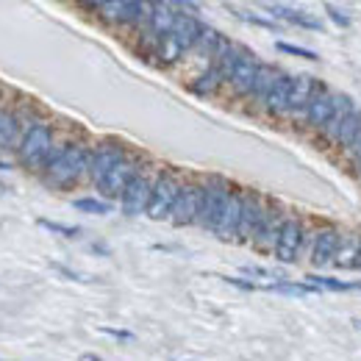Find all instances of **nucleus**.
<instances>
[{"instance_id":"nucleus-12","label":"nucleus","mask_w":361,"mask_h":361,"mask_svg":"<svg viewBox=\"0 0 361 361\" xmlns=\"http://www.w3.org/2000/svg\"><path fill=\"white\" fill-rule=\"evenodd\" d=\"M242 203H245V192H242V189H231L226 206H223V212H220L214 228H212V233H214L217 239H223V242L236 239V233H239V220H242Z\"/></svg>"},{"instance_id":"nucleus-37","label":"nucleus","mask_w":361,"mask_h":361,"mask_svg":"<svg viewBox=\"0 0 361 361\" xmlns=\"http://www.w3.org/2000/svg\"><path fill=\"white\" fill-rule=\"evenodd\" d=\"M173 6H180L183 11H192V14H200V3L197 0H170Z\"/></svg>"},{"instance_id":"nucleus-40","label":"nucleus","mask_w":361,"mask_h":361,"mask_svg":"<svg viewBox=\"0 0 361 361\" xmlns=\"http://www.w3.org/2000/svg\"><path fill=\"white\" fill-rule=\"evenodd\" d=\"M348 150H350V156H353L356 161H361V139H359V142H353V145H350Z\"/></svg>"},{"instance_id":"nucleus-29","label":"nucleus","mask_w":361,"mask_h":361,"mask_svg":"<svg viewBox=\"0 0 361 361\" xmlns=\"http://www.w3.org/2000/svg\"><path fill=\"white\" fill-rule=\"evenodd\" d=\"M220 31H214L212 25H200V34H197V39H195V53H200V56H206V59H212V53H214V47L220 45Z\"/></svg>"},{"instance_id":"nucleus-38","label":"nucleus","mask_w":361,"mask_h":361,"mask_svg":"<svg viewBox=\"0 0 361 361\" xmlns=\"http://www.w3.org/2000/svg\"><path fill=\"white\" fill-rule=\"evenodd\" d=\"M103 334H109V336H114V339H134V334H128V331H117V328H100Z\"/></svg>"},{"instance_id":"nucleus-17","label":"nucleus","mask_w":361,"mask_h":361,"mask_svg":"<svg viewBox=\"0 0 361 361\" xmlns=\"http://www.w3.org/2000/svg\"><path fill=\"white\" fill-rule=\"evenodd\" d=\"M317 90V81L309 75H298L292 78V90H289V100H286V114L289 117H300L306 114V106L312 100V94Z\"/></svg>"},{"instance_id":"nucleus-7","label":"nucleus","mask_w":361,"mask_h":361,"mask_svg":"<svg viewBox=\"0 0 361 361\" xmlns=\"http://www.w3.org/2000/svg\"><path fill=\"white\" fill-rule=\"evenodd\" d=\"M150 192H153V176L145 173V167L136 173V178L126 186L123 197H120V209L126 217H142L147 214V203H150Z\"/></svg>"},{"instance_id":"nucleus-3","label":"nucleus","mask_w":361,"mask_h":361,"mask_svg":"<svg viewBox=\"0 0 361 361\" xmlns=\"http://www.w3.org/2000/svg\"><path fill=\"white\" fill-rule=\"evenodd\" d=\"M153 0H106L97 8V17L106 25H128L134 31H145L150 25Z\"/></svg>"},{"instance_id":"nucleus-16","label":"nucleus","mask_w":361,"mask_h":361,"mask_svg":"<svg viewBox=\"0 0 361 361\" xmlns=\"http://www.w3.org/2000/svg\"><path fill=\"white\" fill-rule=\"evenodd\" d=\"M176 17H178V11H176V6H173V3L153 0V14H150V25L145 28V34H150V37L159 42L161 37H167V34L173 31Z\"/></svg>"},{"instance_id":"nucleus-10","label":"nucleus","mask_w":361,"mask_h":361,"mask_svg":"<svg viewBox=\"0 0 361 361\" xmlns=\"http://www.w3.org/2000/svg\"><path fill=\"white\" fill-rule=\"evenodd\" d=\"M303 236H306V228L298 217H286L283 228H281V236L275 242V259L281 264H292L298 262L300 256V247H303Z\"/></svg>"},{"instance_id":"nucleus-45","label":"nucleus","mask_w":361,"mask_h":361,"mask_svg":"<svg viewBox=\"0 0 361 361\" xmlns=\"http://www.w3.org/2000/svg\"><path fill=\"white\" fill-rule=\"evenodd\" d=\"M359 170H361V161H359Z\"/></svg>"},{"instance_id":"nucleus-23","label":"nucleus","mask_w":361,"mask_h":361,"mask_svg":"<svg viewBox=\"0 0 361 361\" xmlns=\"http://www.w3.org/2000/svg\"><path fill=\"white\" fill-rule=\"evenodd\" d=\"M223 84H226L223 70H220L214 61H209V70H206V73H200V75L189 84V90L195 92V94H200V97H209V94H214V92L220 90Z\"/></svg>"},{"instance_id":"nucleus-39","label":"nucleus","mask_w":361,"mask_h":361,"mask_svg":"<svg viewBox=\"0 0 361 361\" xmlns=\"http://www.w3.org/2000/svg\"><path fill=\"white\" fill-rule=\"evenodd\" d=\"M78 3H81L84 8H92V11H97V8H100L106 0H78Z\"/></svg>"},{"instance_id":"nucleus-9","label":"nucleus","mask_w":361,"mask_h":361,"mask_svg":"<svg viewBox=\"0 0 361 361\" xmlns=\"http://www.w3.org/2000/svg\"><path fill=\"white\" fill-rule=\"evenodd\" d=\"M267 209L270 203L259 195V192H245V203H242V220H239V242H253V236L259 233V228L267 220Z\"/></svg>"},{"instance_id":"nucleus-42","label":"nucleus","mask_w":361,"mask_h":361,"mask_svg":"<svg viewBox=\"0 0 361 361\" xmlns=\"http://www.w3.org/2000/svg\"><path fill=\"white\" fill-rule=\"evenodd\" d=\"M0 170H8V164H3V161H0Z\"/></svg>"},{"instance_id":"nucleus-31","label":"nucleus","mask_w":361,"mask_h":361,"mask_svg":"<svg viewBox=\"0 0 361 361\" xmlns=\"http://www.w3.org/2000/svg\"><path fill=\"white\" fill-rule=\"evenodd\" d=\"M73 206L78 209V212H84V214H111V200H97V197H75L73 200Z\"/></svg>"},{"instance_id":"nucleus-33","label":"nucleus","mask_w":361,"mask_h":361,"mask_svg":"<svg viewBox=\"0 0 361 361\" xmlns=\"http://www.w3.org/2000/svg\"><path fill=\"white\" fill-rule=\"evenodd\" d=\"M275 47H278L281 53H289V56H298V59H309V61H317V59H319L314 50H309V47L289 45V42H275Z\"/></svg>"},{"instance_id":"nucleus-26","label":"nucleus","mask_w":361,"mask_h":361,"mask_svg":"<svg viewBox=\"0 0 361 361\" xmlns=\"http://www.w3.org/2000/svg\"><path fill=\"white\" fill-rule=\"evenodd\" d=\"M183 53H186V47L180 45L178 37H176L173 31H170L167 37H161V39L156 42V50H153L156 61H159V64H164V67H167V64H176Z\"/></svg>"},{"instance_id":"nucleus-44","label":"nucleus","mask_w":361,"mask_h":361,"mask_svg":"<svg viewBox=\"0 0 361 361\" xmlns=\"http://www.w3.org/2000/svg\"><path fill=\"white\" fill-rule=\"evenodd\" d=\"M359 264H361V247H359Z\"/></svg>"},{"instance_id":"nucleus-14","label":"nucleus","mask_w":361,"mask_h":361,"mask_svg":"<svg viewBox=\"0 0 361 361\" xmlns=\"http://www.w3.org/2000/svg\"><path fill=\"white\" fill-rule=\"evenodd\" d=\"M331 114H334V92L317 87L314 94H312V100H309V106H306V114H303L306 123H309V128L322 131L325 123L331 120Z\"/></svg>"},{"instance_id":"nucleus-27","label":"nucleus","mask_w":361,"mask_h":361,"mask_svg":"<svg viewBox=\"0 0 361 361\" xmlns=\"http://www.w3.org/2000/svg\"><path fill=\"white\" fill-rule=\"evenodd\" d=\"M359 247H361V236H348V239H342L339 242V247H336V256H334V267H339V270H348V267H356L359 264Z\"/></svg>"},{"instance_id":"nucleus-21","label":"nucleus","mask_w":361,"mask_h":361,"mask_svg":"<svg viewBox=\"0 0 361 361\" xmlns=\"http://www.w3.org/2000/svg\"><path fill=\"white\" fill-rule=\"evenodd\" d=\"M289 90H292V78L289 75H283L281 73V78L275 81V87L270 90V94L264 97V111L272 114V117H281V114H286V100H289Z\"/></svg>"},{"instance_id":"nucleus-22","label":"nucleus","mask_w":361,"mask_h":361,"mask_svg":"<svg viewBox=\"0 0 361 361\" xmlns=\"http://www.w3.org/2000/svg\"><path fill=\"white\" fill-rule=\"evenodd\" d=\"M200 20L192 14V11H178V17H176V25H173V34L178 37V42L186 50H192L195 47V39H197V34H200Z\"/></svg>"},{"instance_id":"nucleus-34","label":"nucleus","mask_w":361,"mask_h":361,"mask_svg":"<svg viewBox=\"0 0 361 361\" xmlns=\"http://www.w3.org/2000/svg\"><path fill=\"white\" fill-rule=\"evenodd\" d=\"M325 14H328V20H331L334 25H339V28H348V25H350V14L342 11V8H336L334 3H325Z\"/></svg>"},{"instance_id":"nucleus-36","label":"nucleus","mask_w":361,"mask_h":361,"mask_svg":"<svg viewBox=\"0 0 361 361\" xmlns=\"http://www.w3.org/2000/svg\"><path fill=\"white\" fill-rule=\"evenodd\" d=\"M247 275H256V278H270V281H281L283 278V272L278 270H264V267H245Z\"/></svg>"},{"instance_id":"nucleus-32","label":"nucleus","mask_w":361,"mask_h":361,"mask_svg":"<svg viewBox=\"0 0 361 361\" xmlns=\"http://www.w3.org/2000/svg\"><path fill=\"white\" fill-rule=\"evenodd\" d=\"M39 226L50 231V233H59L64 239H78L81 236V228L78 226H64V223H53V220H39Z\"/></svg>"},{"instance_id":"nucleus-13","label":"nucleus","mask_w":361,"mask_h":361,"mask_svg":"<svg viewBox=\"0 0 361 361\" xmlns=\"http://www.w3.org/2000/svg\"><path fill=\"white\" fill-rule=\"evenodd\" d=\"M256 73H259V61L250 56V53H239V61H236V67L231 70V75H228V87L231 92L236 94V97H247L250 90H253V81H256Z\"/></svg>"},{"instance_id":"nucleus-30","label":"nucleus","mask_w":361,"mask_h":361,"mask_svg":"<svg viewBox=\"0 0 361 361\" xmlns=\"http://www.w3.org/2000/svg\"><path fill=\"white\" fill-rule=\"evenodd\" d=\"M309 283H314L317 289H331V292H350V289H361V283H350V281H336L328 275H306Z\"/></svg>"},{"instance_id":"nucleus-28","label":"nucleus","mask_w":361,"mask_h":361,"mask_svg":"<svg viewBox=\"0 0 361 361\" xmlns=\"http://www.w3.org/2000/svg\"><path fill=\"white\" fill-rule=\"evenodd\" d=\"M361 139V109H350V114L345 117V123H342V128H339V136H336V145L339 147H350L353 142H359Z\"/></svg>"},{"instance_id":"nucleus-25","label":"nucleus","mask_w":361,"mask_h":361,"mask_svg":"<svg viewBox=\"0 0 361 361\" xmlns=\"http://www.w3.org/2000/svg\"><path fill=\"white\" fill-rule=\"evenodd\" d=\"M281 78V70L272 67V64H259V73H256V81H253V90H250V100L256 103H264V97L270 94V90L275 87V81Z\"/></svg>"},{"instance_id":"nucleus-4","label":"nucleus","mask_w":361,"mask_h":361,"mask_svg":"<svg viewBox=\"0 0 361 361\" xmlns=\"http://www.w3.org/2000/svg\"><path fill=\"white\" fill-rule=\"evenodd\" d=\"M180 178L176 170H161L156 178H153V192H150V203H147V217L150 220H170L173 214V206H176V197L180 192Z\"/></svg>"},{"instance_id":"nucleus-18","label":"nucleus","mask_w":361,"mask_h":361,"mask_svg":"<svg viewBox=\"0 0 361 361\" xmlns=\"http://www.w3.org/2000/svg\"><path fill=\"white\" fill-rule=\"evenodd\" d=\"M339 242H342V236H339V231H336V228H322V231H317L314 247H312V264H314V267H325V264H331V262H334V256H336Z\"/></svg>"},{"instance_id":"nucleus-8","label":"nucleus","mask_w":361,"mask_h":361,"mask_svg":"<svg viewBox=\"0 0 361 361\" xmlns=\"http://www.w3.org/2000/svg\"><path fill=\"white\" fill-rule=\"evenodd\" d=\"M200 200H203V183L183 180L178 197H176V206H173V214H170V223L178 228L195 226L197 212H200Z\"/></svg>"},{"instance_id":"nucleus-20","label":"nucleus","mask_w":361,"mask_h":361,"mask_svg":"<svg viewBox=\"0 0 361 361\" xmlns=\"http://www.w3.org/2000/svg\"><path fill=\"white\" fill-rule=\"evenodd\" d=\"M267 11L272 17L289 23V25H298V28H306V31H322V23L309 11H298V8H289V6H267Z\"/></svg>"},{"instance_id":"nucleus-24","label":"nucleus","mask_w":361,"mask_h":361,"mask_svg":"<svg viewBox=\"0 0 361 361\" xmlns=\"http://www.w3.org/2000/svg\"><path fill=\"white\" fill-rule=\"evenodd\" d=\"M350 109H353V100L348 97V94H334V114H331V120L325 123V139H331L334 145H336V136H339V128H342V123H345V117L350 114Z\"/></svg>"},{"instance_id":"nucleus-35","label":"nucleus","mask_w":361,"mask_h":361,"mask_svg":"<svg viewBox=\"0 0 361 361\" xmlns=\"http://www.w3.org/2000/svg\"><path fill=\"white\" fill-rule=\"evenodd\" d=\"M239 20H245V23H253V25H262V28H275V23L272 20H264V17H253V14H247V11H233Z\"/></svg>"},{"instance_id":"nucleus-6","label":"nucleus","mask_w":361,"mask_h":361,"mask_svg":"<svg viewBox=\"0 0 361 361\" xmlns=\"http://www.w3.org/2000/svg\"><path fill=\"white\" fill-rule=\"evenodd\" d=\"M142 170V161H139V156L134 153H126L111 170H109V176L100 180V192L109 197V200H120L123 197V192H126V186L136 178V173Z\"/></svg>"},{"instance_id":"nucleus-1","label":"nucleus","mask_w":361,"mask_h":361,"mask_svg":"<svg viewBox=\"0 0 361 361\" xmlns=\"http://www.w3.org/2000/svg\"><path fill=\"white\" fill-rule=\"evenodd\" d=\"M90 153L92 147L84 142H64L53 150L47 159L42 180L53 189H70L90 173Z\"/></svg>"},{"instance_id":"nucleus-5","label":"nucleus","mask_w":361,"mask_h":361,"mask_svg":"<svg viewBox=\"0 0 361 361\" xmlns=\"http://www.w3.org/2000/svg\"><path fill=\"white\" fill-rule=\"evenodd\" d=\"M231 183L223 176H209L203 180V200H200V212H197V220L195 226H200L203 231H212L223 206H226L228 195H231Z\"/></svg>"},{"instance_id":"nucleus-41","label":"nucleus","mask_w":361,"mask_h":361,"mask_svg":"<svg viewBox=\"0 0 361 361\" xmlns=\"http://www.w3.org/2000/svg\"><path fill=\"white\" fill-rule=\"evenodd\" d=\"M353 325H356V328L361 331V319H353Z\"/></svg>"},{"instance_id":"nucleus-2","label":"nucleus","mask_w":361,"mask_h":361,"mask_svg":"<svg viewBox=\"0 0 361 361\" xmlns=\"http://www.w3.org/2000/svg\"><path fill=\"white\" fill-rule=\"evenodd\" d=\"M56 150V131L45 120H31L23 131V139L17 145V161L31 170V173H42L47 159Z\"/></svg>"},{"instance_id":"nucleus-19","label":"nucleus","mask_w":361,"mask_h":361,"mask_svg":"<svg viewBox=\"0 0 361 361\" xmlns=\"http://www.w3.org/2000/svg\"><path fill=\"white\" fill-rule=\"evenodd\" d=\"M23 131H25V123L20 120V114L11 111V109H0V153L3 150H17Z\"/></svg>"},{"instance_id":"nucleus-11","label":"nucleus","mask_w":361,"mask_h":361,"mask_svg":"<svg viewBox=\"0 0 361 361\" xmlns=\"http://www.w3.org/2000/svg\"><path fill=\"white\" fill-rule=\"evenodd\" d=\"M128 150L123 147V145H117V142H100V145H94L90 153V180L94 186H100V180L109 176V170L126 156Z\"/></svg>"},{"instance_id":"nucleus-43","label":"nucleus","mask_w":361,"mask_h":361,"mask_svg":"<svg viewBox=\"0 0 361 361\" xmlns=\"http://www.w3.org/2000/svg\"><path fill=\"white\" fill-rule=\"evenodd\" d=\"M0 192H6V186H3V183H0Z\"/></svg>"},{"instance_id":"nucleus-15","label":"nucleus","mask_w":361,"mask_h":361,"mask_svg":"<svg viewBox=\"0 0 361 361\" xmlns=\"http://www.w3.org/2000/svg\"><path fill=\"white\" fill-rule=\"evenodd\" d=\"M283 212L270 203V209H267V220H264V226L259 228V233L253 236V245L262 250V253H275V242H278V236H281V228H283Z\"/></svg>"}]
</instances>
